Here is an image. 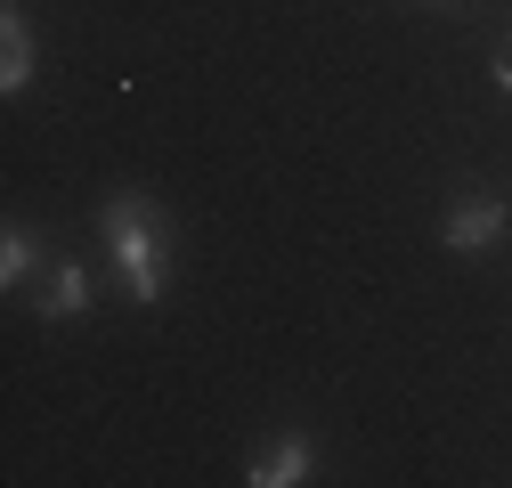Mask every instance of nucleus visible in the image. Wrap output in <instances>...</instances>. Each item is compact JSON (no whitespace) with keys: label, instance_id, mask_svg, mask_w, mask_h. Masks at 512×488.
<instances>
[{"label":"nucleus","instance_id":"obj_1","mask_svg":"<svg viewBox=\"0 0 512 488\" xmlns=\"http://www.w3.org/2000/svg\"><path fill=\"white\" fill-rule=\"evenodd\" d=\"M98 228L114 244V269H122V285H131V301H155L163 293V228H155V212L139 196H114Z\"/></svg>","mask_w":512,"mask_h":488},{"label":"nucleus","instance_id":"obj_2","mask_svg":"<svg viewBox=\"0 0 512 488\" xmlns=\"http://www.w3.org/2000/svg\"><path fill=\"white\" fill-rule=\"evenodd\" d=\"M504 228H512L504 196H464L456 212L439 220V244H447V253H488V244H504Z\"/></svg>","mask_w":512,"mask_h":488},{"label":"nucleus","instance_id":"obj_3","mask_svg":"<svg viewBox=\"0 0 512 488\" xmlns=\"http://www.w3.org/2000/svg\"><path fill=\"white\" fill-rule=\"evenodd\" d=\"M309 464H317L309 432H285V440H277V448H269L261 464L244 472V480H252V488H293V480H309Z\"/></svg>","mask_w":512,"mask_h":488},{"label":"nucleus","instance_id":"obj_4","mask_svg":"<svg viewBox=\"0 0 512 488\" xmlns=\"http://www.w3.org/2000/svg\"><path fill=\"white\" fill-rule=\"evenodd\" d=\"M33 82V33L25 17H0V90H25Z\"/></svg>","mask_w":512,"mask_h":488},{"label":"nucleus","instance_id":"obj_5","mask_svg":"<svg viewBox=\"0 0 512 488\" xmlns=\"http://www.w3.org/2000/svg\"><path fill=\"white\" fill-rule=\"evenodd\" d=\"M82 310H90V277L66 261V269L49 277V293H41V318H82Z\"/></svg>","mask_w":512,"mask_h":488},{"label":"nucleus","instance_id":"obj_6","mask_svg":"<svg viewBox=\"0 0 512 488\" xmlns=\"http://www.w3.org/2000/svg\"><path fill=\"white\" fill-rule=\"evenodd\" d=\"M25 269H33V236H25V228H9V236H0V285H17Z\"/></svg>","mask_w":512,"mask_h":488},{"label":"nucleus","instance_id":"obj_7","mask_svg":"<svg viewBox=\"0 0 512 488\" xmlns=\"http://www.w3.org/2000/svg\"><path fill=\"white\" fill-rule=\"evenodd\" d=\"M496 82L512 90V33H504V49H496Z\"/></svg>","mask_w":512,"mask_h":488}]
</instances>
